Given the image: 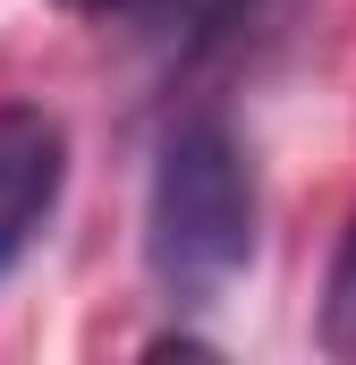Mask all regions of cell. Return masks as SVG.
Returning a JSON list of instances; mask_svg holds the SVG:
<instances>
[{
	"label": "cell",
	"instance_id": "obj_1",
	"mask_svg": "<svg viewBox=\"0 0 356 365\" xmlns=\"http://www.w3.org/2000/svg\"><path fill=\"white\" fill-rule=\"evenodd\" d=\"M255 255V170L229 128H187L162 145L145 187V264L170 306H212Z\"/></svg>",
	"mask_w": 356,
	"mask_h": 365
},
{
	"label": "cell",
	"instance_id": "obj_2",
	"mask_svg": "<svg viewBox=\"0 0 356 365\" xmlns=\"http://www.w3.org/2000/svg\"><path fill=\"white\" fill-rule=\"evenodd\" d=\"M68 179V128L43 102H0V272L43 238Z\"/></svg>",
	"mask_w": 356,
	"mask_h": 365
},
{
	"label": "cell",
	"instance_id": "obj_3",
	"mask_svg": "<svg viewBox=\"0 0 356 365\" xmlns=\"http://www.w3.org/2000/svg\"><path fill=\"white\" fill-rule=\"evenodd\" d=\"M323 349L356 365V230L340 238V264H331V289H323Z\"/></svg>",
	"mask_w": 356,
	"mask_h": 365
},
{
	"label": "cell",
	"instance_id": "obj_4",
	"mask_svg": "<svg viewBox=\"0 0 356 365\" xmlns=\"http://www.w3.org/2000/svg\"><path fill=\"white\" fill-rule=\"evenodd\" d=\"M229 9H246V0H153V9H145V17H187V26H221V17H229Z\"/></svg>",
	"mask_w": 356,
	"mask_h": 365
},
{
	"label": "cell",
	"instance_id": "obj_5",
	"mask_svg": "<svg viewBox=\"0 0 356 365\" xmlns=\"http://www.w3.org/2000/svg\"><path fill=\"white\" fill-rule=\"evenodd\" d=\"M68 17H145L153 0H60Z\"/></svg>",
	"mask_w": 356,
	"mask_h": 365
}]
</instances>
